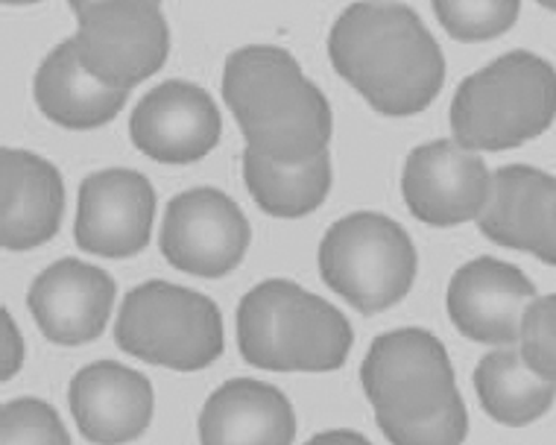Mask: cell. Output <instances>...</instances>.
Returning <instances> with one entry per match:
<instances>
[{
    "mask_svg": "<svg viewBox=\"0 0 556 445\" xmlns=\"http://www.w3.org/2000/svg\"><path fill=\"white\" fill-rule=\"evenodd\" d=\"M328 59L387 117L425 112L445 86V56L407 3H352L328 33Z\"/></svg>",
    "mask_w": 556,
    "mask_h": 445,
    "instance_id": "6da1fadb",
    "label": "cell"
},
{
    "mask_svg": "<svg viewBox=\"0 0 556 445\" xmlns=\"http://www.w3.org/2000/svg\"><path fill=\"white\" fill-rule=\"evenodd\" d=\"M223 100L252 153L281 165L328 153L334 132L331 103L290 50L276 44L235 50L223 68Z\"/></svg>",
    "mask_w": 556,
    "mask_h": 445,
    "instance_id": "7a4b0ae2",
    "label": "cell"
},
{
    "mask_svg": "<svg viewBox=\"0 0 556 445\" xmlns=\"http://www.w3.org/2000/svg\"><path fill=\"white\" fill-rule=\"evenodd\" d=\"M355 346L345 314L290 279L255 284L238 305V348L267 372H334Z\"/></svg>",
    "mask_w": 556,
    "mask_h": 445,
    "instance_id": "3957f363",
    "label": "cell"
},
{
    "mask_svg": "<svg viewBox=\"0 0 556 445\" xmlns=\"http://www.w3.org/2000/svg\"><path fill=\"white\" fill-rule=\"evenodd\" d=\"M448 117L454 141L471 153L528 144L556 120V68L530 50H509L463 79Z\"/></svg>",
    "mask_w": 556,
    "mask_h": 445,
    "instance_id": "277c9868",
    "label": "cell"
},
{
    "mask_svg": "<svg viewBox=\"0 0 556 445\" xmlns=\"http://www.w3.org/2000/svg\"><path fill=\"white\" fill-rule=\"evenodd\" d=\"M115 343L153 367L200 372L226 348L223 314L205 293L170 281H144L121 302Z\"/></svg>",
    "mask_w": 556,
    "mask_h": 445,
    "instance_id": "5b68a950",
    "label": "cell"
},
{
    "mask_svg": "<svg viewBox=\"0 0 556 445\" xmlns=\"http://www.w3.org/2000/svg\"><path fill=\"white\" fill-rule=\"evenodd\" d=\"M416 243L402 223L378 212L345 214L319 243V276L361 314H381L410 293Z\"/></svg>",
    "mask_w": 556,
    "mask_h": 445,
    "instance_id": "8992f818",
    "label": "cell"
},
{
    "mask_svg": "<svg viewBox=\"0 0 556 445\" xmlns=\"http://www.w3.org/2000/svg\"><path fill=\"white\" fill-rule=\"evenodd\" d=\"M361 384L375 419L419 422L460 396L445 346L425 329H395L372 340Z\"/></svg>",
    "mask_w": 556,
    "mask_h": 445,
    "instance_id": "52a82bcc",
    "label": "cell"
},
{
    "mask_svg": "<svg viewBox=\"0 0 556 445\" xmlns=\"http://www.w3.org/2000/svg\"><path fill=\"white\" fill-rule=\"evenodd\" d=\"M77 18V56L103 86L132 91L162 68L170 53V27L164 10L150 0L71 3Z\"/></svg>",
    "mask_w": 556,
    "mask_h": 445,
    "instance_id": "ba28073f",
    "label": "cell"
},
{
    "mask_svg": "<svg viewBox=\"0 0 556 445\" xmlns=\"http://www.w3.org/2000/svg\"><path fill=\"white\" fill-rule=\"evenodd\" d=\"M247 214L220 188H191L164 208L159 246L170 267L197 279H223L250 250Z\"/></svg>",
    "mask_w": 556,
    "mask_h": 445,
    "instance_id": "9c48e42d",
    "label": "cell"
},
{
    "mask_svg": "<svg viewBox=\"0 0 556 445\" xmlns=\"http://www.w3.org/2000/svg\"><path fill=\"white\" fill-rule=\"evenodd\" d=\"M155 223V188L129 167L97 170L79 185L74 241L97 258H132L147 250Z\"/></svg>",
    "mask_w": 556,
    "mask_h": 445,
    "instance_id": "30bf717a",
    "label": "cell"
},
{
    "mask_svg": "<svg viewBox=\"0 0 556 445\" xmlns=\"http://www.w3.org/2000/svg\"><path fill=\"white\" fill-rule=\"evenodd\" d=\"M402 194L416 220L428 226H460L478 220L490 205L492 174L478 153L440 138L407 155Z\"/></svg>",
    "mask_w": 556,
    "mask_h": 445,
    "instance_id": "8fae6325",
    "label": "cell"
},
{
    "mask_svg": "<svg viewBox=\"0 0 556 445\" xmlns=\"http://www.w3.org/2000/svg\"><path fill=\"white\" fill-rule=\"evenodd\" d=\"M223 136L220 109L205 88L167 79L138 100L129 117L132 144L159 165H193Z\"/></svg>",
    "mask_w": 556,
    "mask_h": 445,
    "instance_id": "7c38bea8",
    "label": "cell"
},
{
    "mask_svg": "<svg viewBox=\"0 0 556 445\" xmlns=\"http://www.w3.org/2000/svg\"><path fill=\"white\" fill-rule=\"evenodd\" d=\"M533 300L536 288L516 264L483 255L451 276L445 305L463 338L486 346H516L521 317Z\"/></svg>",
    "mask_w": 556,
    "mask_h": 445,
    "instance_id": "4fadbf2b",
    "label": "cell"
},
{
    "mask_svg": "<svg viewBox=\"0 0 556 445\" xmlns=\"http://www.w3.org/2000/svg\"><path fill=\"white\" fill-rule=\"evenodd\" d=\"M115 293V281L106 270L79 258H62L29 284L27 305L50 343L83 346L106 331Z\"/></svg>",
    "mask_w": 556,
    "mask_h": 445,
    "instance_id": "5bb4252c",
    "label": "cell"
},
{
    "mask_svg": "<svg viewBox=\"0 0 556 445\" xmlns=\"http://www.w3.org/2000/svg\"><path fill=\"white\" fill-rule=\"evenodd\" d=\"M71 417L79 434L94 445H124L153 422L155 396L150 378L117 360H94L67 387Z\"/></svg>",
    "mask_w": 556,
    "mask_h": 445,
    "instance_id": "9a60e30c",
    "label": "cell"
},
{
    "mask_svg": "<svg viewBox=\"0 0 556 445\" xmlns=\"http://www.w3.org/2000/svg\"><path fill=\"white\" fill-rule=\"evenodd\" d=\"M3 212H0V243L10 252L36 250L53 241L65 214V182L59 167L39 153L3 147Z\"/></svg>",
    "mask_w": 556,
    "mask_h": 445,
    "instance_id": "2e32d148",
    "label": "cell"
},
{
    "mask_svg": "<svg viewBox=\"0 0 556 445\" xmlns=\"http://www.w3.org/2000/svg\"><path fill=\"white\" fill-rule=\"evenodd\" d=\"M296 410L278 387L258 378H231L205 398L200 445H293Z\"/></svg>",
    "mask_w": 556,
    "mask_h": 445,
    "instance_id": "e0dca14e",
    "label": "cell"
},
{
    "mask_svg": "<svg viewBox=\"0 0 556 445\" xmlns=\"http://www.w3.org/2000/svg\"><path fill=\"white\" fill-rule=\"evenodd\" d=\"M36 106L50 124L65 129H97L126 106V91L103 86L83 68L74 39L50 50L33 79Z\"/></svg>",
    "mask_w": 556,
    "mask_h": 445,
    "instance_id": "ac0fdd59",
    "label": "cell"
},
{
    "mask_svg": "<svg viewBox=\"0 0 556 445\" xmlns=\"http://www.w3.org/2000/svg\"><path fill=\"white\" fill-rule=\"evenodd\" d=\"M556 176L530 165H507L492 174L490 205L478 217L480 232L507 250L533 252Z\"/></svg>",
    "mask_w": 556,
    "mask_h": 445,
    "instance_id": "d6986e66",
    "label": "cell"
},
{
    "mask_svg": "<svg viewBox=\"0 0 556 445\" xmlns=\"http://www.w3.org/2000/svg\"><path fill=\"white\" fill-rule=\"evenodd\" d=\"M475 390L480 407L498 425L525 428L545 417L556 398V384L536 376L525 364L516 346H498L486 352L475 369Z\"/></svg>",
    "mask_w": 556,
    "mask_h": 445,
    "instance_id": "ffe728a7",
    "label": "cell"
},
{
    "mask_svg": "<svg viewBox=\"0 0 556 445\" xmlns=\"http://www.w3.org/2000/svg\"><path fill=\"white\" fill-rule=\"evenodd\" d=\"M240 165H243L247 191L258 203L261 212H267L269 217H281V220H296V217L317 212L328 200L331 179H334L328 153L311 162H299V165H281L252 150H243Z\"/></svg>",
    "mask_w": 556,
    "mask_h": 445,
    "instance_id": "44dd1931",
    "label": "cell"
},
{
    "mask_svg": "<svg viewBox=\"0 0 556 445\" xmlns=\"http://www.w3.org/2000/svg\"><path fill=\"white\" fill-rule=\"evenodd\" d=\"M433 15L440 18L451 39L486 41L516 24L521 3L518 0H433Z\"/></svg>",
    "mask_w": 556,
    "mask_h": 445,
    "instance_id": "7402d4cb",
    "label": "cell"
},
{
    "mask_svg": "<svg viewBox=\"0 0 556 445\" xmlns=\"http://www.w3.org/2000/svg\"><path fill=\"white\" fill-rule=\"evenodd\" d=\"M0 443L3 445H71L65 422L56 407L41 398H12L0 410Z\"/></svg>",
    "mask_w": 556,
    "mask_h": 445,
    "instance_id": "603a6c76",
    "label": "cell"
},
{
    "mask_svg": "<svg viewBox=\"0 0 556 445\" xmlns=\"http://www.w3.org/2000/svg\"><path fill=\"white\" fill-rule=\"evenodd\" d=\"M375 422L393 445H463L469 436V414H466L463 396L454 398L431 419H419V422L375 419Z\"/></svg>",
    "mask_w": 556,
    "mask_h": 445,
    "instance_id": "cb8c5ba5",
    "label": "cell"
},
{
    "mask_svg": "<svg viewBox=\"0 0 556 445\" xmlns=\"http://www.w3.org/2000/svg\"><path fill=\"white\" fill-rule=\"evenodd\" d=\"M518 352L536 376L556 384V293L536 296L521 317Z\"/></svg>",
    "mask_w": 556,
    "mask_h": 445,
    "instance_id": "d4e9b609",
    "label": "cell"
},
{
    "mask_svg": "<svg viewBox=\"0 0 556 445\" xmlns=\"http://www.w3.org/2000/svg\"><path fill=\"white\" fill-rule=\"evenodd\" d=\"M533 258L545 264H554L556 267V185L551 196H547V205H545V214H542V226H539V238H536V246L530 252Z\"/></svg>",
    "mask_w": 556,
    "mask_h": 445,
    "instance_id": "484cf974",
    "label": "cell"
},
{
    "mask_svg": "<svg viewBox=\"0 0 556 445\" xmlns=\"http://www.w3.org/2000/svg\"><path fill=\"white\" fill-rule=\"evenodd\" d=\"M24 364V340H21L15 322H12V314L3 308V381H10L15 372Z\"/></svg>",
    "mask_w": 556,
    "mask_h": 445,
    "instance_id": "4316f807",
    "label": "cell"
},
{
    "mask_svg": "<svg viewBox=\"0 0 556 445\" xmlns=\"http://www.w3.org/2000/svg\"><path fill=\"white\" fill-rule=\"evenodd\" d=\"M305 445H372L361 431H349V428H334V431H323L314 434Z\"/></svg>",
    "mask_w": 556,
    "mask_h": 445,
    "instance_id": "83f0119b",
    "label": "cell"
}]
</instances>
